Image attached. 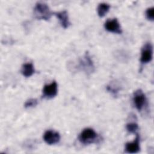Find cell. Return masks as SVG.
<instances>
[{
	"instance_id": "cell-7",
	"label": "cell",
	"mask_w": 154,
	"mask_h": 154,
	"mask_svg": "<svg viewBox=\"0 0 154 154\" xmlns=\"http://www.w3.org/2000/svg\"><path fill=\"white\" fill-rule=\"evenodd\" d=\"M105 29L110 32L120 34L122 33V29L120 23L117 18L109 19L104 23Z\"/></svg>"
},
{
	"instance_id": "cell-12",
	"label": "cell",
	"mask_w": 154,
	"mask_h": 154,
	"mask_svg": "<svg viewBox=\"0 0 154 154\" xmlns=\"http://www.w3.org/2000/svg\"><path fill=\"white\" fill-rule=\"evenodd\" d=\"M110 5L108 3L105 2H102L100 3L97 8V14L100 17H104L106 13L109 11L110 8Z\"/></svg>"
},
{
	"instance_id": "cell-9",
	"label": "cell",
	"mask_w": 154,
	"mask_h": 154,
	"mask_svg": "<svg viewBox=\"0 0 154 154\" xmlns=\"http://www.w3.org/2000/svg\"><path fill=\"white\" fill-rule=\"evenodd\" d=\"M140 137L138 134H136V137L133 141L128 142L125 144V152L128 153H137L140 150Z\"/></svg>"
},
{
	"instance_id": "cell-14",
	"label": "cell",
	"mask_w": 154,
	"mask_h": 154,
	"mask_svg": "<svg viewBox=\"0 0 154 154\" xmlns=\"http://www.w3.org/2000/svg\"><path fill=\"white\" fill-rule=\"evenodd\" d=\"M38 103V102L37 99L30 98L25 102V103L24 104V107L25 108H33V107H35L36 105H37Z\"/></svg>"
},
{
	"instance_id": "cell-10",
	"label": "cell",
	"mask_w": 154,
	"mask_h": 154,
	"mask_svg": "<svg viewBox=\"0 0 154 154\" xmlns=\"http://www.w3.org/2000/svg\"><path fill=\"white\" fill-rule=\"evenodd\" d=\"M54 15L58 19L61 26L63 28H67L70 25L68 13L66 10H63L54 13Z\"/></svg>"
},
{
	"instance_id": "cell-16",
	"label": "cell",
	"mask_w": 154,
	"mask_h": 154,
	"mask_svg": "<svg viewBox=\"0 0 154 154\" xmlns=\"http://www.w3.org/2000/svg\"><path fill=\"white\" fill-rule=\"evenodd\" d=\"M106 90L109 92H110L113 96H116L119 93V91L120 90V88L115 86L114 85L109 84L106 86Z\"/></svg>"
},
{
	"instance_id": "cell-8",
	"label": "cell",
	"mask_w": 154,
	"mask_h": 154,
	"mask_svg": "<svg viewBox=\"0 0 154 154\" xmlns=\"http://www.w3.org/2000/svg\"><path fill=\"white\" fill-rule=\"evenodd\" d=\"M43 138L46 144L49 145H53L59 143L61 137L58 132L49 129L45 131L43 134Z\"/></svg>"
},
{
	"instance_id": "cell-3",
	"label": "cell",
	"mask_w": 154,
	"mask_h": 154,
	"mask_svg": "<svg viewBox=\"0 0 154 154\" xmlns=\"http://www.w3.org/2000/svg\"><path fill=\"white\" fill-rule=\"evenodd\" d=\"M78 69L85 72L87 75L93 73L95 70V66L89 53L86 52L84 56L79 60Z\"/></svg>"
},
{
	"instance_id": "cell-6",
	"label": "cell",
	"mask_w": 154,
	"mask_h": 154,
	"mask_svg": "<svg viewBox=\"0 0 154 154\" xmlns=\"http://www.w3.org/2000/svg\"><path fill=\"white\" fill-rule=\"evenodd\" d=\"M58 93V85L55 81H53L49 84L44 85L42 90V97L51 99L57 96Z\"/></svg>"
},
{
	"instance_id": "cell-4",
	"label": "cell",
	"mask_w": 154,
	"mask_h": 154,
	"mask_svg": "<svg viewBox=\"0 0 154 154\" xmlns=\"http://www.w3.org/2000/svg\"><path fill=\"white\" fill-rule=\"evenodd\" d=\"M153 58V45L150 42L144 44L141 50L140 62L142 64L150 63Z\"/></svg>"
},
{
	"instance_id": "cell-11",
	"label": "cell",
	"mask_w": 154,
	"mask_h": 154,
	"mask_svg": "<svg viewBox=\"0 0 154 154\" xmlns=\"http://www.w3.org/2000/svg\"><path fill=\"white\" fill-rule=\"evenodd\" d=\"M20 72L23 76L28 78L35 73V69L32 63H26L22 65Z\"/></svg>"
},
{
	"instance_id": "cell-1",
	"label": "cell",
	"mask_w": 154,
	"mask_h": 154,
	"mask_svg": "<svg viewBox=\"0 0 154 154\" xmlns=\"http://www.w3.org/2000/svg\"><path fill=\"white\" fill-rule=\"evenodd\" d=\"M33 13L35 18L38 20H49L54 14V13L51 11L48 5L42 2H37L35 4Z\"/></svg>"
},
{
	"instance_id": "cell-5",
	"label": "cell",
	"mask_w": 154,
	"mask_h": 154,
	"mask_svg": "<svg viewBox=\"0 0 154 154\" xmlns=\"http://www.w3.org/2000/svg\"><path fill=\"white\" fill-rule=\"evenodd\" d=\"M132 100L134 106L138 111H141L147 103L146 96L141 89H138L134 91Z\"/></svg>"
},
{
	"instance_id": "cell-13",
	"label": "cell",
	"mask_w": 154,
	"mask_h": 154,
	"mask_svg": "<svg viewBox=\"0 0 154 154\" xmlns=\"http://www.w3.org/2000/svg\"><path fill=\"white\" fill-rule=\"evenodd\" d=\"M126 128L127 131L131 134H135L138 129L139 127L137 123L135 122H130L126 124Z\"/></svg>"
},
{
	"instance_id": "cell-2",
	"label": "cell",
	"mask_w": 154,
	"mask_h": 154,
	"mask_svg": "<svg viewBox=\"0 0 154 154\" xmlns=\"http://www.w3.org/2000/svg\"><path fill=\"white\" fill-rule=\"evenodd\" d=\"M78 140L81 143L88 145L98 142L100 138L99 135L93 129L87 128L84 129L79 134Z\"/></svg>"
},
{
	"instance_id": "cell-15",
	"label": "cell",
	"mask_w": 154,
	"mask_h": 154,
	"mask_svg": "<svg viewBox=\"0 0 154 154\" xmlns=\"http://www.w3.org/2000/svg\"><path fill=\"white\" fill-rule=\"evenodd\" d=\"M154 7H151L146 9L145 15L147 20L153 22L154 20Z\"/></svg>"
}]
</instances>
